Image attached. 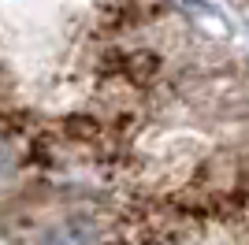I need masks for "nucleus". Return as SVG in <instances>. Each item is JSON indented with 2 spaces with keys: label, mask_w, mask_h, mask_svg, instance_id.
I'll list each match as a JSON object with an SVG mask.
<instances>
[{
  "label": "nucleus",
  "mask_w": 249,
  "mask_h": 245,
  "mask_svg": "<svg viewBox=\"0 0 249 245\" xmlns=\"http://www.w3.org/2000/svg\"><path fill=\"white\" fill-rule=\"evenodd\" d=\"M37 245H101V230L89 215H67V219H56Z\"/></svg>",
  "instance_id": "1"
},
{
  "label": "nucleus",
  "mask_w": 249,
  "mask_h": 245,
  "mask_svg": "<svg viewBox=\"0 0 249 245\" xmlns=\"http://www.w3.org/2000/svg\"><path fill=\"white\" fill-rule=\"evenodd\" d=\"M11 175H15V156H11L8 145H0V186L8 182Z\"/></svg>",
  "instance_id": "2"
}]
</instances>
